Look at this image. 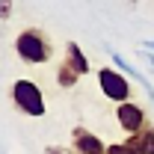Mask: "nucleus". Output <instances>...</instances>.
<instances>
[{
	"instance_id": "obj_5",
	"label": "nucleus",
	"mask_w": 154,
	"mask_h": 154,
	"mask_svg": "<svg viewBox=\"0 0 154 154\" xmlns=\"http://www.w3.org/2000/svg\"><path fill=\"white\" fill-rule=\"evenodd\" d=\"M71 148H74V154H107V145L86 128L71 131Z\"/></svg>"
},
{
	"instance_id": "obj_2",
	"label": "nucleus",
	"mask_w": 154,
	"mask_h": 154,
	"mask_svg": "<svg viewBox=\"0 0 154 154\" xmlns=\"http://www.w3.org/2000/svg\"><path fill=\"white\" fill-rule=\"evenodd\" d=\"M12 101H15V107H18L24 116H33V119H42L45 116V95H42V89H38L33 80H15V86H12Z\"/></svg>"
},
{
	"instance_id": "obj_6",
	"label": "nucleus",
	"mask_w": 154,
	"mask_h": 154,
	"mask_svg": "<svg viewBox=\"0 0 154 154\" xmlns=\"http://www.w3.org/2000/svg\"><path fill=\"white\" fill-rule=\"evenodd\" d=\"M128 145L136 154H154V125H145L136 134H128Z\"/></svg>"
},
{
	"instance_id": "obj_9",
	"label": "nucleus",
	"mask_w": 154,
	"mask_h": 154,
	"mask_svg": "<svg viewBox=\"0 0 154 154\" xmlns=\"http://www.w3.org/2000/svg\"><path fill=\"white\" fill-rule=\"evenodd\" d=\"M77 80H80V74H77L74 68H71V65H68V62L62 59V65L57 68V83L62 86V89H71V86H74Z\"/></svg>"
},
{
	"instance_id": "obj_8",
	"label": "nucleus",
	"mask_w": 154,
	"mask_h": 154,
	"mask_svg": "<svg viewBox=\"0 0 154 154\" xmlns=\"http://www.w3.org/2000/svg\"><path fill=\"white\" fill-rule=\"evenodd\" d=\"M65 62H68L80 77L89 74V59H86V54L80 51V45H77V42H68V45H65Z\"/></svg>"
},
{
	"instance_id": "obj_12",
	"label": "nucleus",
	"mask_w": 154,
	"mask_h": 154,
	"mask_svg": "<svg viewBox=\"0 0 154 154\" xmlns=\"http://www.w3.org/2000/svg\"><path fill=\"white\" fill-rule=\"evenodd\" d=\"M45 154H74V148H62V145H48Z\"/></svg>"
},
{
	"instance_id": "obj_7",
	"label": "nucleus",
	"mask_w": 154,
	"mask_h": 154,
	"mask_svg": "<svg viewBox=\"0 0 154 154\" xmlns=\"http://www.w3.org/2000/svg\"><path fill=\"white\" fill-rule=\"evenodd\" d=\"M110 59H113V62H116V68H119V71H125V74H128V77H134V80H139V83H142V89L148 92V98H151V101H154V86H151V83H148V77H145V74H139V71H136L134 65H131L128 59L122 57V54H116V51H110Z\"/></svg>"
},
{
	"instance_id": "obj_1",
	"label": "nucleus",
	"mask_w": 154,
	"mask_h": 154,
	"mask_svg": "<svg viewBox=\"0 0 154 154\" xmlns=\"http://www.w3.org/2000/svg\"><path fill=\"white\" fill-rule=\"evenodd\" d=\"M15 51H18V57L24 59V62H30V65H42V62H48V59L54 57V48H51L48 36H45L42 30H33V27L18 33Z\"/></svg>"
},
{
	"instance_id": "obj_3",
	"label": "nucleus",
	"mask_w": 154,
	"mask_h": 154,
	"mask_svg": "<svg viewBox=\"0 0 154 154\" xmlns=\"http://www.w3.org/2000/svg\"><path fill=\"white\" fill-rule=\"evenodd\" d=\"M98 86H101V92L110 98V101L125 104V101L131 98L128 74H125V71H119V68H101V71H98Z\"/></svg>"
},
{
	"instance_id": "obj_13",
	"label": "nucleus",
	"mask_w": 154,
	"mask_h": 154,
	"mask_svg": "<svg viewBox=\"0 0 154 154\" xmlns=\"http://www.w3.org/2000/svg\"><path fill=\"white\" fill-rule=\"evenodd\" d=\"M139 57L145 59V62L151 65V71H154V54H151V51H145V48H139Z\"/></svg>"
},
{
	"instance_id": "obj_14",
	"label": "nucleus",
	"mask_w": 154,
	"mask_h": 154,
	"mask_svg": "<svg viewBox=\"0 0 154 154\" xmlns=\"http://www.w3.org/2000/svg\"><path fill=\"white\" fill-rule=\"evenodd\" d=\"M142 48H145V51H154V38H148V42H142Z\"/></svg>"
},
{
	"instance_id": "obj_10",
	"label": "nucleus",
	"mask_w": 154,
	"mask_h": 154,
	"mask_svg": "<svg viewBox=\"0 0 154 154\" xmlns=\"http://www.w3.org/2000/svg\"><path fill=\"white\" fill-rule=\"evenodd\" d=\"M107 154H136L128 142H113V145H107Z\"/></svg>"
},
{
	"instance_id": "obj_11",
	"label": "nucleus",
	"mask_w": 154,
	"mask_h": 154,
	"mask_svg": "<svg viewBox=\"0 0 154 154\" xmlns=\"http://www.w3.org/2000/svg\"><path fill=\"white\" fill-rule=\"evenodd\" d=\"M0 18L3 21L12 18V0H0Z\"/></svg>"
},
{
	"instance_id": "obj_4",
	"label": "nucleus",
	"mask_w": 154,
	"mask_h": 154,
	"mask_svg": "<svg viewBox=\"0 0 154 154\" xmlns=\"http://www.w3.org/2000/svg\"><path fill=\"white\" fill-rule=\"evenodd\" d=\"M116 119H119V125H122L128 134H136L139 128H145V125H148V119H145V113H142V107L134 104V101L119 104V107H116Z\"/></svg>"
}]
</instances>
